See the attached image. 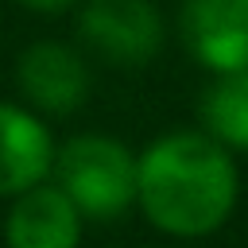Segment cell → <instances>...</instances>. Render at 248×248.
Returning <instances> with one entry per match:
<instances>
[{"label": "cell", "mask_w": 248, "mask_h": 248, "mask_svg": "<svg viewBox=\"0 0 248 248\" xmlns=\"http://www.w3.org/2000/svg\"><path fill=\"white\" fill-rule=\"evenodd\" d=\"M54 136L39 112L16 101H0V198H16L50 178Z\"/></svg>", "instance_id": "52a82bcc"}, {"label": "cell", "mask_w": 248, "mask_h": 248, "mask_svg": "<svg viewBox=\"0 0 248 248\" xmlns=\"http://www.w3.org/2000/svg\"><path fill=\"white\" fill-rule=\"evenodd\" d=\"M23 12H35V16H62L70 8H78L81 0H16Z\"/></svg>", "instance_id": "9c48e42d"}, {"label": "cell", "mask_w": 248, "mask_h": 248, "mask_svg": "<svg viewBox=\"0 0 248 248\" xmlns=\"http://www.w3.org/2000/svg\"><path fill=\"white\" fill-rule=\"evenodd\" d=\"M198 128L232 155H248V70L213 74L198 97Z\"/></svg>", "instance_id": "ba28073f"}, {"label": "cell", "mask_w": 248, "mask_h": 248, "mask_svg": "<svg viewBox=\"0 0 248 248\" xmlns=\"http://www.w3.org/2000/svg\"><path fill=\"white\" fill-rule=\"evenodd\" d=\"M178 39L209 74L248 70V0H182Z\"/></svg>", "instance_id": "5b68a950"}, {"label": "cell", "mask_w": 248, "mask_h": 248, "mask_svg": "<svg viewBox=\"0 0 248 248\" xmlns=\"http://www.w3.org/2000/svg\"><path fill=\"white\" fill-rule=\"evenodd\" d=\"M85 217L46 178L12 198L4 213V248H81Z\"/></svg>", "instance_id": "8992f818"}, {"label": "cell", "mask_w": 248, "mask_h": 248, "mask_svg": "<svg viewBox=\"0 0 248 248\" xmlns=\"http://www.w3.org/2000/svg\"><path fill=\"white\" fill-rule=\"evenodd\" d=\"M50 174L85 221H120L136 209V151L116 136H70L54 151Z\"/></svg>", "instance_id": "7a4b0ae2"}, {"label": "cell", "mask_w": 248, "mask_h": 248, "mask_svg": "<svg viewBox=\"0 0 248 248\" xmlns=\"http://www.w3.org/2000/svg\"><path fill=\"white\" fill-rule=\"evenodd\" d=\"M236 155L209 140L202 128L163 132L136 155V205L163 236H213L236 213Z\"/></svg>", "instance_id": "6da1fadb"}, {"label": "cell", "mask_w": 248, "mask_h": 248, "mask_svg": "<svg viewBox=\"0 0 248 248\" xmlns=\"http://www.w3.org/2000/svg\"><path fill=\"white\" fill-rule=\"evenodd\" d=\"M78 43L112 70H143L167 46V16L155 0H81Z\"/></svg>", "instance_id": "3957f363"}, {"label": "cell", "mask_w": 248, "mask_h": 248, "mask_svg": "<svg viewBox=\"0 0 248 248\" xmlns=\"http://www.w3.org/2000/svg\"><path fill=\"white\" fill-rule=\"evenodd\" d=\"M16 85L31 112L46 116H74L93 89L89 58L81 46L62 39H35L16 58Z\"/></svg>", "instance_id": "277c9868"}]
</instances>
